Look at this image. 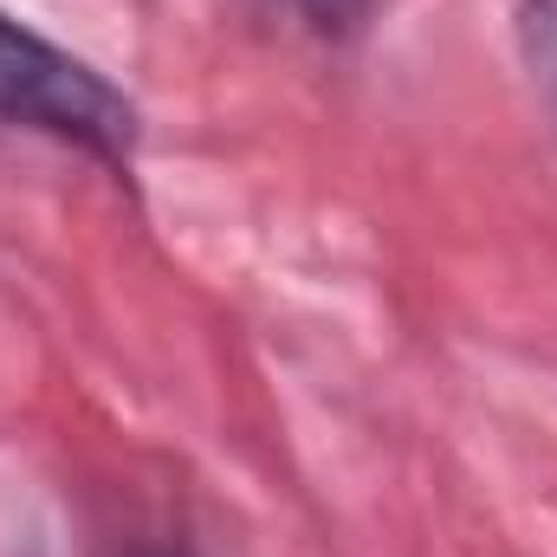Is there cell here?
Here are the masks:
<instances>
[{"mask_svg": "<svg viewBox=\"0 0 557 557\" xmlns=\"http://www.w3.org/2000/svg\"><path fill=\"white\" fill-rule=\"evenodd\" d=\"M0 124L65 143L78 156L104 162L111 175L137 169V98L124 85H111L91 59L65 52L59 39H46L39 26H26L13 13H0Z\"/></svg>", "mask_w": 557, "mask_h": 557, "instance_id": "obj_1", "label": "cell"}, {"mask_svg": "<svg viewBox=\"0 0 557 557\" xmlns=\"http://www.w3.org/2000/svg\"><path fill=\"white\" fill-rule=\"evenodd\" d=\"M512 33H519V59L532 72V91L557 124V0H512Z\"/></svg>", "mask_w": 557, "mask_h": 557, "instance_id": "obj_2", "label": "cell"}, {"mask_svg": "<svg viewBox=\"0 0 557 557\" xmlns=\"http://www.w3.org/2000/svg\"><path fill=\"white\" fill-rule=\"evenodd\" d=\"M285 7H292L318 39H350V33L376 13V0H285Z\"/></svg>", "mask_w": 557, "mask_h": 557, "instance_id": "obj_3", "label": "cell"}]
</instances>
